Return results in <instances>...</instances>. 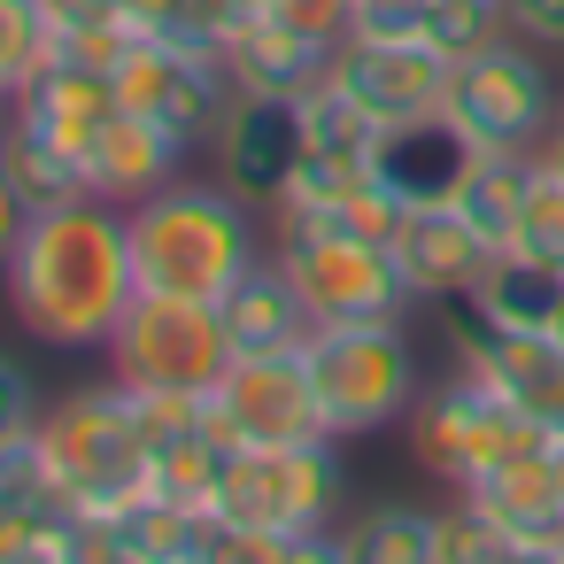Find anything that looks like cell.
I'll return each mask as SVG.
<instances>
[{
	"mask_svg": "<svg viewBox=\"0 0 564 564\" xmlns=\"http://www.w3.org/2000/svg\"><path fill=\"white\" fill-rule=\"evenodd\" d=\"M9 310L47 348H109L124 310L140 302L132 225L109 202H63L40 209L9 256Z\"/></svg>",
	"mask_w": 564,
	"mask_h": 564,
	"instance_id": "cell-1",
	"label": "cell"
},
{
	"mask_svg": "<svg viewBox=\"0 0 564 564\" xmlns=\"http://www.w3.org/2000/svg\"><path fill=\"white\" fill-rule=\"evenodd\" d=\"M124 225H132L140 294L209 302L217 310L263 263V240L248 225V202L240 194H217V186H163V194L132 202Z\"/></svg>",
	"mask_w": 564,
	"mask_h": 564,
	"instance_id": "cell-2",
	"label": "cell"
},
{
	"mask_svg": "<svg viewBox=\"0 0 564 564\" xmlns=\"http://www.w3.org/2000/svg\"><path fill=\"white\" fill-rule=\"evenodd\" d=\"M302 371L317 387L333 441H364L417 410V348H410L402 317L394 325H317L302 340Z\"/></svg>",
	"mask_w": 564,
	"mask_h": 564,
	"instance_id": "cell-3",
	"label": "cell"
},
{
	"mask_svg": "<svg viewBox=\"0 0 564 564\" xmlns=\"http://www.w3.org/2000/svg\"><path fill=\"white\" fill-rule=\"evenodd\" d=\"M40 448H47V471H55V495L70 510H101L117 518L140 479H148V433L124 402V387H86V394H63L47 417H40Z\"/></svg>",
	"mask_w": 564,
	"mask_h": 564,
	"instance_id": "cell-4",
	"label": "cell"
},
{
	"mask_svg": "<svg viewBox=\"0 0 564 564\" xmlns=\"http://www.w3.org/2000/svg\"><path fill=\"white\" fill-rule=\"evenodd\" d=\"M348 495V464L340 441H294V448H232L217 487H209V518L240 525V533H317L333 525Z\"/></svg>",
	"mask_w": 564,
	"mask_h": 564,
	"instance_id": "cell-5",
	"label": "cell"
},
{
	"mask_svg": "<svg viewBox=\"0 0 564 564\" xmlns=\"http://www.w3.org/2000/svg\"><path fill=\"white\" fill-rule=\"evenodd\" d=\"M441 117L471 148H541L564 109H556V78H549L541 47L502 32V40H487L479 55H464L448 70V109Z\"/></svg>",
	"mask_w": 564,
	"mask_h": 564,
	"instance_id": "cell-6",
	"label": "cell"
},
{
	"mask_svg": "<svg viewBox=\"0 0 564 564\" xmlns=\"http://www.w3.org/2000/svg\"><path fill=\"white\" fill-rule=\"evenodd\" d=\"M410 441H417V464H425V471H441L448 487H464V479H479L487 464L533 448L541 425H533V417H525L487 371L456 364L441 387L417 394V410H410Z\"/></svg>",
	"mask_w": 564,
	"mask_h": 564,
	"instance_id": "cell-7",
	"label": "cell"
},
{
	"mask_svg": "<svg viewBox=\"0 0 564 564\" xmlns=\"http://www.w3.org/2000/svg\"><path fill=\"white\" fill-rule=\"evenodd\" d=\"M279 263L294 271L302 302L317 310V325H394L410 317L417 286L402 279L394 248L387 240H364V232H279Z\"/></svg>",
	"mask_w": 564,
	"mask_h": 564,
	"instance_id": "cell-8",
	"label": "cell"
},
{
	"mask_svg": "<svg viewBox=\"0 0 564 564\" xmlns=\"http://www.w3.org/2000/svg\"><path fill=\"white\" fill-rule=\"evenodd\" d=\"M109 371L124 387H155V394H209L232 371V340L225 317L209 302H171V294H140L109 340Z\"/></svg>",
	"mask_w": 564,
	"mask_h": 564,
	"instance_id": "cell-9",
	"label": "cell"
},
{
	"mask_svg": "<svg viewBox=\"0 0 564 564\" xmlns=\"http://www.w3.org/2000/svg\"><path fill=\"white\" fill-rule=\"evenodd\" d=\"M117 94L132 117L178 132V140H217L232 101H240V78L225 55H202V47H171V40H132L117 55Z\"/></svg>",
	"mask_w": 564,
	"mask_h": 564,
	"instance_id": "cell-10",
	"label": "cell"
},
{
	"mask_svg": "<svg viewBox=\"0 0 564 564\" xmlns=\"http://www.w3.org/2000/svg\"><path fill=\"white\" fill-rule=\"evenodd\" d=\"M209 433L225 448H294L325 433L317 387L294 356H232V371L209 387Z\"/></svg>",
	"mask_w": 564,
	"mask_h": 564,
	"instance_id": "cell-11",
	"label": "cell"
},
{
	"mask_svg": "<svg viewBox=\"0 0 564 564\" xmlns=\"http://www.w3.org/2000/svg\"><path fill=\"white\" fill-rule=\"evenodd\" d=\"M448 55L425 47V40H348L333 78L379 117V124H417V117H441L448 109Z\"/></svg>",
	"mask_w": 564,
	"mask_h": 564,
	"instance_id": "cell-12",
	"label": "cell"
},
{
	"mask_svg": "<svg viewBox=\"0 0 564 564\" xmlns=\"http://www.w3.org/2000/svg\"><path fill=\"white\" fill-rule=\"evenodd\" d=\"M302 101L286 94H240L225 132H217V163H225V186L240 202H279L294 163H302Z\"/></svg>",
	"mask_w": 564,
	"mask_h": 564,
	"instance_id": "cell-13",
	"label": "cell"
},
{
	"mask_svg": "<svg viewBox=\"0 0 564 564\" xmlns=\"http://www.w3.org/2000/svg\"><path fill=\"white\" fill-rule=\"evenodd\" d=\"M394 263H402V279L417 286V302H448V294H471L479 286V271L502 256V248H487L479 240V225L456 209V202H425V209H402V225H394Z\"/></svg>",
	"mask_w": 564,
	"mask_h": 564,
	"instance_id": "cell-14",
	"label": "cell"
},
{
	"mask_svg": "<svg viewBox=\"0 0 564 564\" xmlns=\"http://www.w3.org/2000/svg\"><path fill=\"white\" fill-rule=\"evenodd\" d=\"M479 518H495L518 549H556L564 541V471H556V456L533 441V448H518V456H502V464H487L479 479H464L456 487Z\"/></svg>",
	"mask_w": 564,
	"mask_h": 564,
	"instance_id": "cell-15",
	"label": "cell"
},
{
	"mask_svg": "<svg viewBox=\"0 0 564 564\" xmlns=\"http://www.w3.org/2000/svg\"><path fill=\"white\" fill-rule=\"evenodd\" d=\"M17 124H32V132H47L55 148H70L78 163H86V148L109 132V117L124 109V94H117V70H94V63H70V55H55L17 101Z\"/></svg>",
	"mask_w": 564,
	"mask_h": 564,
	"instance_id": "cell-16",
	"label": "cell"
},
{
	"mask_svg": "<svg viewBox=\"0 0 564 564\" xmlns=\"http://www.w3.org/2000/svg\"><path fill=\"white\" fill-rule=\"evenodd\" d=\"M471 155H479V148H471L448 117H417V124H387V132H379L371 178H379L402 209H425V202H456Z\"/></svg>",
	"mask_w": 564,
	"mask_h": 564,
	"instance_id": "cell-17",
	"label": "cell"
},
{
	"mask_svg": "<svg viewBox=\"0 0 564 564\" xmlns=\"http://www.w3.org/2000/svg\"><path fill=\"white\" fill-rule=\"evenodd\" d=\"M217 317H225L232 356H294V348L317 333V310L302 302V286H294V271H286L279 256H263V263L217 302Z\"/></svg>",
	"mask_w": 564,
	"mask_h": 564,
	"instance_id": "cell-18",
	"label": "cell"
},
{
	"mask_svg": "<svg viewBox=\"0 0 564 564\" xmlns=\"http://www.w3.org/2000/svg\"><path fill=\"white\" fill-rule=\"evenodd\" d=\"M186 148H194V140H178V132H163V124H148V117H132V109H117L109 132L86 148L94 202H148V194H163L171 171L186 163Z\"/></svg>",
	"mask_w": 564,
	"mask_h": 564,
	"instance_id": "cell-19",
	"label": "cell"
},
{
	"mask_svg": "<svg viewBox=\"0 0 564 564\" xmlns=\"http://www.w3.org/2000/svg\"><path fill=\"white\" fill-rule=\"evenodd\" d=\"M232 78H240V94H286V101H302L310 86H325L333 78V63H340V47L333 40H310V32H286V24H256V32H240L232 40Z\"/></svg>",
	"mask_w": 564,
	"mask_h": 564,
	"instance_id": "cell-20",
	"label": "cell"
},
{
	"mask_svg": "<svg viewBox=\"0 0 564 564\" xmlns=\"http://www.w3.org/2000/svg\"><path fill=\"white\" fill-rule=\"evenodd\" d=\"M533 178H541V148H479V155H471V171H464V186H456V209L479 225L487 248H510Z\"/></svg>",
	"mask_w": 564,
	"mask_h": 564,
	"instance_id": "cell-21",
	"label": "cell"
},
{
	"mask_svg": "<svg viewBox=\"0 0 564 564\" xmlns=\"http://www.w3.org/2000/svg\"><path fill=\"white\" fill-rule=\"evenodd\" d=\"M471 310H479L487 325H502V333H549V325L564 317V271H549V263L502 248V256L479 271Z\"/></svg>",
	"mask_w": 564,
	"mask_h": 564,
	"instance_id": "cell-22",
	"label": "cell"
},
{
	"mask_svg": "<svg viewBox=\"0 0 564 564\" xmlns=\"http://www.w3.org/2000/svg\"><path fill=\"white\" fill-rule=\"evenodd\" d=\"M117 541H124L132 564H209L217 518L186 510V502H163V495H132L117 510Z\"/></svg>",
	"mask_w": 564,
	"mask_h": 564,
	"instance_id": "cell-23",
	"label": "cell"
},
{
	"mask_svg": "<svg viewBox=\"0 0 564 564\" xmlns=\"http://www.w3.org/2000/svg\"><path fill=\"white\" fill-rule=\"evenodd\" d=\"M225 456H232V448L209 433V417H202V425H178V433L148 441V479H140V495H163V502L209 510V487H217Z\"/></svg>",
	"mask_w": 564,
	"mask_h": 564,
	"instance_id": "cell-24",
	"label": "cell"
},
{
	"mask_svg": "<svg viewBox=\"0 0 564 564\" xmlns=\"http://www.w3.org/2000/svg\"><path fill=\"white\" fill-rule=\"evenodd\" d=\"M0 171H9V178L24 186V202H32V209L94 202V178H86V163H78L70 148H55L47 132L17 124V117H9V132H0Z\"/></svg>",
	"mask_w": 564,
	"mask_h": 564,
	"instance_id": "cell-25",
	"label": "cell"
},
{
	"mask_svg": "<svg viewBox=\"0 0 564 564\" xmlns=\"http://www.w3.org/2000/svg\"><path fill=\"white\" fill-rule=\"evenodd\" d=\"M433 525H441V510L379 502V510L356 518V533H348V564H433Z\"/></svg>",
	"mask_w": 564,
	"mask_h": 564,
	"instance_id": "cell-26",
	"label": "cell"
},
{
	"mask_svg": "<svg viewBox=\"0 0 564 564\" xmlns=\"http://www.w3.org/2000/svg\"><path fill=\"white\" fill-rule=\"evenodd\" d=\"M55 502H63V495H55V471H47L40 433L0 441V541H9V533H32Z\"/></svg>",
	"mask_w": 564,
	"mask_h": 564,
	"instance_id": "cell-27",
	"label": "cell"
},
{
	"mask_svg": "<svg viewBox=\"0 0 564 564\" xmlns=\"http://www.w3.org/2000/svg\"><path fill=\"white\" fill-rule=\"evenodd\" d=\"M379 117L340 86V78H325V86H310L302 94V140L310 148H325V155H356V163H371V148H379Z\"/></svg>",
	"mask_w": 564,
	"mask_h": 564,
	"instance_id": "cell-28",
	"label": "cell"
},
{
	"mask_svg": "<svg viewBox=\"0 0 564 564\" xmlns=\"http://www.w3.org/2000/svg\"><path fill=\"white\" fill-rule=\"evenodd\" d=\"M63 55L47 0H0V101H17L47 63Z\"/></svg>",
	"mask_w": 564,
	"mask_h": 564,
	"instance_id": "cell-29",
	"label": "cell"
},
{
	"mask_svg": "<svg viewBox=\"0 0 564 564\" xmlns=\"http://www.w3.org/2000/svg\"><path fill=\"white\" fill-rule=\"evenodd\" d=\"M525 549L495 525V518H479L464 495H456V510H441V525H433V564H518Z\"/></svg>",
	"mask_w": 564,
	"mask_h": 564,
	"instance_id": "cell-30",
	"label": "cell"
},
{
	"mask_svg": "<svg viewBox=\"0 0 564 564\" xmlns=\"http://www.w3.org/2000/svg\"><path fill=\"white\" fill-rule=\"evenodd\" d=\"M510 24H502V0H433L425 9V47H441L448 63H464V55H479L487 40H502Z\"/></svg>",
	"mask_w": 564,
	"mask_h": 564,
	"instance_id": "cell-31",
	"label": "cell"
},
{
	"mask_svg": "<svg viewBox=\"0 0 564 564\" xmlns=\"http://www.w3.org/2000/svg\"><path fill=\"white\" fill-rule=\"evenodd\" d=\"M510 248L533 256V263H549V271H564V178H556L549 163H541V178H533V194H525V217H518Z\"/></svg>",
	"mask_w": 564,
	"mask_h": 564,
	"instance_id": "cell-32",
	"label": "cell"
},
{
	"mask_svg": "<svg viewBox=\"0 0 564 564\" xmlns=\"http://www.w3.org/2000/svg\"><path fill=\"white\" fill-rule=\"evenodd\" d=\"M425 9L433 0H356L348 40H425Z\"/></svg>",
	"mask_w": 564,
	"mask_h": 564,
	"instance_id": "cell-33",
	"label": "cell"
},
{
	"mask_svg": "<svg viewBox=\"0 0 564 564\" xmlns=\"http://www.w3.org/2000/svg\"><path fill=\"white\" fill-rule=\"evenodd\" d=\"M348 17H356V0H271V24L333 40V47H348Z\"/></svg>",
	"mask_w": 564,
	"mask_h": 564,
	"instance_id": "cell-34",
	"label": "cell"
},
{
	"mask_svg": "<svg viewBox=\"0 0 564 564\" xmlns=\"http://www.w3.org/2000/svg\"><path fill=\"white\" fill-rule=\"evenodd\" d=\"M40 379L17 364V356H0V441H17V433H40Z\"/></svg>",
	"mask_w": 564,
	"mask_h": 564,
	"instance_id": "cell-35",
	"label": "cell"
},
{
	"mask_svg": "<svg viewBox=\"0 0 564 564\" xmlns=\"http://www.w3.org/2000/svg\"><path fill=\"white\" fill-rule=\"evenodd\" d=\"M209 564H294V533H240V525H217Z\"/></svg>",
	"mask_w": 564,
	"mask_h": 564,
	"instance_id": "cell-36",
	"label": "cell"
},
{
	"mask_svg": "<svg viewBox=\"0 0 564 564\" xmlns=\"http://www.w3.org/2000/svg\"><path fill=\"white\" fill-rule=\"evenodd\" d=\"M502 24L533 47H564V0H502Z\"/></svg>",
	"mask_w": 564,
	"mask_h": 564,
	"instance_id": "cell-37",
	"label": "cell"
},
{
	"mask_svg": "<svg viewBox=\"0 0 564 564\" xmlns=\"http://www.w3.org/2000/svg\"><path fill=\"white\" fill-rule=\"evenodd\" d=\"M32 217H40V209L24 202V186L0 171V271H9V256H17V240H24V225H32Z\"/></svg>",
	"mask_w": 564,
	"mask_h": 564,
	"instance_id": "cell-38",
	"label": "cell"
},
{
	"mask_svg": "<svg viewBox=\"0 0 564 564\" xmlns=\"http://www.w3.org/2000/svg\"><path fill=\"white\" fill-rule=\"evenodd\" d=\"M541 163H549V171H556V178H564V117H556V132H549V140H541Z\"/></svg>",
	"mask_w": 564,
	"mask_h": 564,
	"instance_id": "cell-39",
	"label": "cell"
},
{
	"mask_svg": "<svg viewBox=\"0 0 564 564\" xmlns=\"http://www.w3.org/2000/svg\"><path fill=\"white\" fill-rule=\"evenodd\" d=\"M541 448H549V456H556V471H564V425H549V433H541Z\"/></svg>",
	"mask_w": 564,
	"mask_h": 564,
	"instance_id": "cell-40",
	"label": "cell"
},
{
	"mask_svg": "<svg viewBox=\"0 0 564 564\" xmlns=\"http://www.w3.org/2000/svg\"><path fill=\"white\" fill-rule=\"evenodd\" d=\"M549 340H556V348H564V317H556V325H549Z\"/></svg>",
	"mask_w": 564,
	"mask_h": 564,
	"instance_id": "cell-41",
	"label": "cell"
},
{
	"mask_svg": "<svg viewBox=\"0 0 564 564\" xmlns=\"http://www.w3.org/2000/svg\"><path fill=\"white\" fill-rule=\"evenodd\" d=\"M0 109H9V101H0ZM0 132H9V117H0Z\"/></svg>",
	"mask_w": 564,
	"mask_h": 564,
	"instance_id": "cell-42",
	"label": "cell"
}]
</instances>
